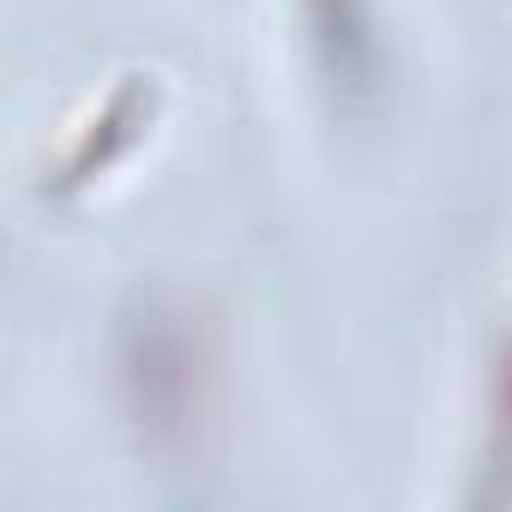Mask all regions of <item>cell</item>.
Wrapping results in <instances>:
<instances>
[{
  "label": "cell",
  "mask_w": 512,
  "mask_h": 512,
  "mask_svg": "<svg viewBox=\"0 0 512 512\" xmlns=\"http://www.w3.org/2000/svg\"><path fill=\"white\" fill-rule=\"evenodd\" d=\"M494 440H500V458H512V350L500 362V398H494Z\"/></svg>",
  "instance_id": "1"
},
{
  "label": "cell",
  "mask_w": 512,
  "mask_h": 512,
  "mask_svg": "<svg viewBox=\"0 0 512 512\" xmlns=\"http://www.w3.org/2000/svg\"><path fill=\"white\" fill-rule=\"evenodd\" d=\"M314 7H320V13H326L332 25H338V7H344V0H314Z\"/></svg>",
  "instance_id": "2"
}]
</instances>
